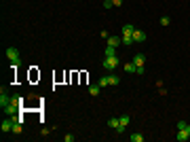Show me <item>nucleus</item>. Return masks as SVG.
Masks as SVG:
<instances>
[{
	"mask_svg": "<svg viewBox=\"0 0 190 142\" xmlns=\"http://www.w3.org/2000/svg\"><path fill=\"white\" fill-rule=\"evenodd\" d=\"M188 136H190V125H188Z\"/></svg>",
	"mask_w": 190,
	"mask_h": 142,
	"instance_id": "nucleus-25",
	"label": "nucleus"
},
{
	"mask_svg": "<svg viewBox=\"0 0 190 142\" xmlns=\"http://www.w3.org/2000/svg\"><path fill=\"white\" fill-rule=\"evenodd\" d=\"M9 104H11V96H9L7 91H4V87H2V89H0V108L4 110Z\"/></svg>",
	"mask_w": 190,
	"mask_h": 142,
	"instance_id": "nucleus-4",
	"label": "nucleus"
},
{
	"mask_svg": "<svg viewBox=\"0 0 190 142\" xmlns=\"http://www.w3.org/2000/svg\"><path fill=\"white\" fill-rule=\"evenodd\" d=\"M63 140H66V142H74V136H72V134H66Z\"/></svg>",
	"mask_w": 190,
	"mask_h": 142,
	"instance_id": "nucleus-21",
	"label": "nucleus"
},
{
	"mask_svg": "<svg viewBox=\"0 0 190 142\" xmlns=\"http://www.w3.org/2000/svg\"><path fill=\"white\" fill-rule=\"evenodd\" d=\"M161 23L163 26H169V17H161Z\"/></svg>",
	"mask_w": 190,
	"mask_h": 142,
	"instance_id": "nucleus-23",
	"label": "nucleus"
},
{
	"mask_svg": "<svg viewBox=\"0 0 190 142\" xmlns=\"http://www.w3.org/2000/svg\"><path fill=\"white\" fill-rule=\"evenodd\" d=\"M175 138H177V142H186V140H190V136H188V127H186V129H177Z\"/></svg>",
	"mask_w": 190,
	"mask_h": 142,
	"instance_id": "nucleus-7",
	"label": "nucleus"
},
{
	"mask_svg": "<svg viewBox=\"0 0 190 142\" xmlns=\"http://www.w3.org/2000/svg\"><path fill=\"white\" fill-rule=\"evenodd\" d=\"M133 40H135V42H144V40H146V32H141V30L135 28V30H133Z\"/></svg>",
	"mask_w": 190,
	"mask_h": 142,
	"instance_id": "nucleus-8",
	"label": "nucleus"
},
{
	"mask_svg": "<svg viewBox=\"0 0 190 142\" xmlns=\"http://www.w3.org/2000/svg\"><path fill=\"white\" fill-rule=\"evenodd\" d=\"M114 55H116V47H110L108 45L106 47V57H114Z\"/></svg>",
	"mask_w": 190,
	"mask_h": 142,
	"instance_id": "nucleus-14",
	"label": "nucleus"
},
{
	"mask_svg": "<svg viewBox=\"0 0 190 142\" xmlns=\"http://www.w3.org/2000/svg\"><path fill=\"white\" fill-rule=\"evenodd\" d=\"M99 89H102L99 85H89V96H93V98L99 96Z\"/></svg>",
	"mask_w": 190,
	"mask_h": 142,
	"instance_id": "nucleus-11",
	"label": "nucleus"
},
{
	"mask_svg": "<svg viewBox=\"0 0 190 142\" xmlns=\"http://www.w3.org/2000/svg\"><path fill=\"white\" fill-rule=\"evenodd\" d=\"M21 132H23V123L15 121V123H13V134H21Z\"/></svg>",
	"mask_w": 190,
	"mask_h": 142,
	"instance_id": "nucleus-13",
	"label": "nucleus"
},
{
	"mask_svg": "<svg viewBox=\"0 0 190 142\" xmlns=\"http://www.w3.org/2000/svg\"><path fill=\"white\" fill-rule=\"evenodd\" d=\"M135 40H133V36H123V45H127V47H131Z\"/></svg>",
	"mask_w": 190,
	"mask_h": 142,
	"instance_id": "nucleus-18",
	"label": "nucleus"
},
{
	"mask_svg": "<svg viewBox=\"0 0 190 142\" xmlns=\"http://www.w3.org/2000/svg\"><path fill=\"white\" fill-rule=\"evenodd\" d=\"M7 57L11 59V66H13V68L19 66V51L15 49V47H9V49H7Z\"/></svg>",
	"mask_w": 190,
	"mask_h": 142,
	"instance_id": "nucleus-2",
	"label": "nucleus"
},
{
	"mask_svg": "<svg viewBox=\"0 0 190 142\" xmlns=\"http://www.w3.org/2000/svg\"><path fill=\"white\" fill-rule=\"evenodd\" d=\"M114 4H112V0H104V9H112Z\"/></svg>",
	"mask_w": 190,
	"mask_h": 142,
	"instance_id": "nucleus-22",
	"label": "nucleus"
},
{
	"mask_svg": "<svg viewBox=\"0 0 190 142\" xmlns=\"http://www.w3.org/2000/svg\"><path fill=\"white\" fill-rule=\"evenodd\" d=\"M133 26H131V23H125V26H123V36H133Z\"/></svg>",
	"mask_w": 190,
	"mask_h": 142,
	"instance_id": "nucleus-10",
	"label": "nucleus"
},
{
	"mask_svg": "<svg viewBox=\"0 0 190 142\" xmlns=\"http://www.w3.org/2000/svg\"><path fill=\"white\" fill-rule=\"evenodd\" d=\"M186 127H188L186 121H177V129H186Z\"/></svg>",
	"mask_w": 190,
	"mask_h": 142,
	"instance_id": "nucleus-20",
	"label": "nucleus"
},
{
	"mask_svg": "<svg viewBox=\"0 0 190 142\" xmlns=\"http://www.w3.org/2000/svg\"><path fill=\"white\" fill-rule=\"evenodd\" d=\"M129 121H131V117H127V114H123V117H118V123H121V125L116 127V134H123V132H125V127L129 125Z\"/></svg>",
	"mask_w": 190,
	"mask_h": 142,
	"instance_id": "nucleus-5",
	"label": "nucleus"
},
{
	"mask_svg": "<svg viewBox=\"0 0 190 142\" xmlns=\"http://www.w3.org/2000/svg\"><path fill=\"white\" fill-rule=\"evenodd\" d=\"M13 119H4L2 121V125H0V129H2V134H9V132H13Z\"/></svg>",
	"mask_w": 190,
	"mask_h": 142,
	"instance_id": "nucleus-6",
	"label": "nucleus"
},
{
	"mask_svg": "<svg viewBox=\"0 0 190 142\" xmlns=\"http://www.w3.org/2000/svg\"><path fill=\"white\" fill-rule=\"evenodd\" d=\"M97 85H99V87H108V85H110V77H102V79L97 81Z\"/></svg>",
	"mask_w": 190,
	"mask_h": 142,
	"instance_id": "nucleus-17",
	"label": "nucleus"
},
{
	"mask_svg": "<svg viewBox=\"0 0 190 142\" xmlns=\"http://www.w3.org/2000/svg\"><path fill=\"white\" fill-rule=\"evenodd\" d=\"M129 140H131V142H144V136L137 132V134H131V136H129Z\"/></svg>",
	"mask_w": 190,
	"mask_h": 142,
	"instance_id": "nucleus-12",
	"label": "nucleus"
},
{
	"mask_svg": "<svg viewBox=\"0 0 190 142\" xmlns=\"http://www.w3.org/2000/svg\"><path fill=\"white\" fill-rule=\"evenodd\" d=\"M121 83V79H118L116 74H110V85H118Z\"/></svg>",
	"mask_w": 190,
	"mask_h": 142,
	"instance_id": "nucleus-19",
	"label": "nucleus"
},
{
	"mask_svg": "<svg viewBox=\"0 0 190 142\" xmlns=\"http://www.w3.org/2000/svg\"><path fill=\"white\" fill-rule=\"evenodd\" d=\"M118 125H121V123H118V119H116V117H112V119H108V127H112V129H116Z\"/></svg>",
	"mask_w": 190,
	"mask_h": 142,
	"instance_id": "nucleus-16",
	"label": "nucleus"
},
{
	"mask_svg": "<svg viewBox=\"0 0 190 142\" xmlns=\"http://www.w3.org/2000/svg\"><path fill=\"white\" fill-rule=\"evenodd\" d=\"M133 64H135V72L141 77V74H144V64H146V55H141V53H137L135 57H133Z\"/></svg>",
	"mask_w": 190,
	"mask_h": 142,
	"instance_id": "nucleus-1",
	"label": "nucleus"
},
{
	"mask_svg": "<svg viewBox=\"0 0 190 142\" xmlns=\"http://www.w3.org/2000/svg\"><path fill=\"white\" fill-rule=\"evenodd\" d=\"M112 4H114V7H121V4H123V0H112Z\"/></svg>",
	"mask_w": 190,
	"mask_h": 142,
	"instance_id": "nucleus-24",
	"label": "nucleus"
},
{
	"mask_svg": "<svg viewBox=\"0 0 190 142\" xmlns=\"http://www.w3.org/2000/svg\"><path fill=\"white\" fill-rule=\"evenodd\" d=\"M118 64H121L118 55H114V57H104V68H106V70H110V72L118 68Z\"/></svg>",
	"mask_w": 190,
	"mask_h": 142,
	"instance_id": "nucleus-3",
	"label": "nucleus"
},
{
	"mask_svg": "<svg viewBox=\"0 0 190 142\" xmlns=\"http://www.w3.org/2000/svg\"><path fill=\"white\" fill-rule=\"evenodd\" d=\"M106 40H108V45H110V47H118V45L123 42V36H112V34H110Z\"/></svg>",
	"mask_w": 190,
	"mask_h": 142,
	"instance_id": "nucleus-9",
	"label": "nucleus"
},
{
	"mask_svg": "<svg viewBox=\"0 0 190 142\" xmlns=\"http://www.w3.org/2000/svg\"><path fill=\"white\" fill-rule=\"evenodd\" d=\"M123 70H125V72H135L137 68H135V64H133V62H129V64H125V66H123Z\"/></svg>",
	"mask_w": 190,
	"mask_h": 142,
	"instance_id": "nucleus-15",
	"label": "nucleus"
}]
</instances>
